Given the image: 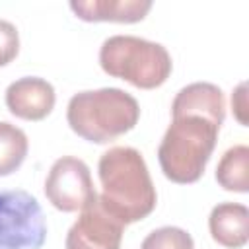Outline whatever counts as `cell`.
I'll list each match as a JSON object with an SVG mask.
<instances>
[{
    "label": "cell",
    "instance_id": "obj_1",
    "mask_svg": "<svg viewBox=\"0 0 249 249\" xmlns=\"http://www.w3.org/2000/svg\"><path fill=\"white\" fill-rule=\"evenodd\" d=\"M101 206L121 224H134L150 216L158 195L142 154L130 146H115L101 154L97 163Z\"/></svg>",
    "mask_w": 249,
    "mask_h": 249
},
{
    "label": "cell",
    "instance_id": "obj_2",
    "mask_svg": "<svg viewBox=\"0 0 249 249\" xmlns=\"http://www.w3.org/2000/svg\"><path fill=\"white\" fill-rule=\"evenodd\" d=\"M140 119L138 101L121 88H99L78 91L66 107L72 132L93 144H107L136 126Z\"/></svg>",
    "mask_w": 249,
    "mask_h": 249
},
{
    "label": "cell",
    "instance_id": "obj_3",
    "mask_svg": "<svg viewBox=\"0 0 249 249\" xmlns=\"http://www.w3.org/2000/svg\"><path fill=\"white\" fill-rule=\"evenodd\" d=\"M218 132L220 124L208 117H171V124L158 148V161L163 175L179 185L198 181L214 152Z\"/></svg>",
    "mask_w": 249,
    "mask_h": 249
},
{
    "label": "cell",
    "instance_id": "obj_4",
    "mask_svg": "<svg viewBox=\"0 0 249 249\" xmlns=\"http://www.w3.org/2000/svg\"><path fill=\"white\" fill-rule=\"evenodd\" d=\"M99 66L105 74L140 89L160 88L173 70L171 54L161 43L136 35L107 37L99 49Z\"/></svg>",
    "mask_w": 249,
    "mask_h": 249
},
{
    "label": "cell",
    "instance_id": "obj_5",
    "mask_svg": "<svg viewBox=\"0 0 249 249\" xmlns=\"http://www.w3.org/2000/svg\"><path fill=\"white\" fill-rule=\"evenodd\" d=\"M47 220L39 200L21 189H0V249H41Z\"/></svg>",
    "mask_w": 249,
    "mask_h": 249
},
{
    "label": "cell",
    "instance_id": "obj_6",
    "mask_svg": "<svg viewBox=\"0 0 249 249\" xmlns=\"http://www.w3.org/2000/svg\"><path fill=\"white\" fill-rule=\"evenodd\" d=\"M45 196L60 212L82 210L97 196L88 163L74 156L58 158L47 173Z\"/></svg>",
    "mask_w": 249,
    "mask_h": 249
},
{
    "label": "cell",
    "instance_id": "obj_7",
    "mask_svg": "<svg viewBox=\"0 0 249 249\" xmlns=\"http://www.w3.org/2000/svg\"><path fill=\"white\" fill-rule=\"evenodd\" d=\"M124 224L111 216L95 196L82 210L66 233V249H121Z\"/></svg>",
    "mask_w": 249,
    "mask_h": 249
},
{
    "label": "cell",
    "instance_id": "obj_8",
    "mask_svg": "<svg viewBox=\"0 0 249 249\" xmlns=\"http://www.w3.org/2000/svg\"><path fill=\"white\" fill-rule=\"evenodd\" d=\"M6 107L23 121H43L51 115L56 103V93L51 82L39 76H23L6 88Z\"/></svg>",
    "mask_w": 249,
    "mask_h": 249
},
{
    "label": "cell",
    "instance_id": "obj_9",
    "mask_svg": "<svg viewBox=\"0 0 249 249\" xmlns=\"http://www.w3.org/2000/svg\"><path fill=\"white\" fill-rule=\"evenodd\" d=\"M177 115H202L222 126L226 117L224 91L210 82H193L181 88L171 103V117Z\"/></svg>",
    "mask_w": 249,
    "mask_h": 249
},
{
    "label": "cell",
    "instance_id": "obj_10",
    "mask_svg": "<svg viewBox=\"0 0 249 249\" xmlns=\"http://www.w3.org/2000/svg\"><path fill=\"white\" fill-rule=\"evenodd\" d=\"M70 10L84 21H142L152 10V0H72Z\"/></svg>",
    "mask_w": 249,
    "mask_h": 249
},
{
    "label": "cell",
    "instance_id": "obj_11",
    "mask_svg": "<svg viewBox=\"0 0 249 249\" xmlns=\"http://www.w3.org/2000/svg\"><path fill=\"white\" fill-rule=\"evenodd\" d=\"M208 230L216 243L239 249L249 239V210L239 202H220L210 210Z\"/></svg>",
    "mask_w": 249,
    "mask_h": 249
},
{
    "label": "cell",
    "instance_id": "obj_12",
    "mask_svg": "<svg viewBox=\"0 0 249 249\" xmlns=\"http://www.w3.org/2000/svg\"><path fill=\"white\" fill-rule=\"evenodd\" d=\"M216 181L226 191H249V148L245 144H235L224 152L216 167Z\"/></svg>",
    "mask_w": 249,
    "mask_h": 249
},
{
    "label": "cell",
    "instance_id": "obj_13",
    "mask_svg": "<svg viewBox=\"0 0 249 249\" xmlns=\"http://www.w3.org/2000/svg\"><path fill=\"white\" fill-rule=\"evenodd\" d=\"M29 152V140L27 134L8 123L0 121V177L12 175L21 167Z\"/></svg>",
    "mask_w": 249,
    "mask_h": 249
},
{
    "label": "cell",
    "instance_id": "obj_14",
    "mask_svg": "<svg viewBox=\"0 0 249 249\" xmlns=\"http://www.w3.org/2000/svg\"><path fill=\"white\" fill-rule=\"evenodd\" d=\"M140 249H195L191 233L177 226H163L150 231Z\"/></svg>",
    "mask_w": 249,
    "mask_h": 249
},
{
    "label": "cell",
    "instance_id": "obj_15",
    "mask_svg": "<svg viewBox=\"0 0 249 249\" xmlns=\"http://www.w3.org/2000/svg\"><path fill=\"white\" fill-rule=\"evenodd\" d=\"M19 53V33L8 19H0V66L10 64Z\"/></svg>",
    "mask_w": 249,
    "mask_h": 249
},
{
    "label": "cell",
    "instance_id": "obj_16",
    "mask_svg": "<svg viewBox=\"0 0 249 249\" xmlns=\"http://www.w3.org/2000/svg\"><path fill=\"white\" fill-rule=\"evenodd\" d=\"M231 111H233V117L237 119V123L247 126V123H249L247 111L249 109H247V84L245 82H241L231 93Z\"/></svg>",
    "mask_w": 249,
    "mask_h": 249
}]
</instances>
